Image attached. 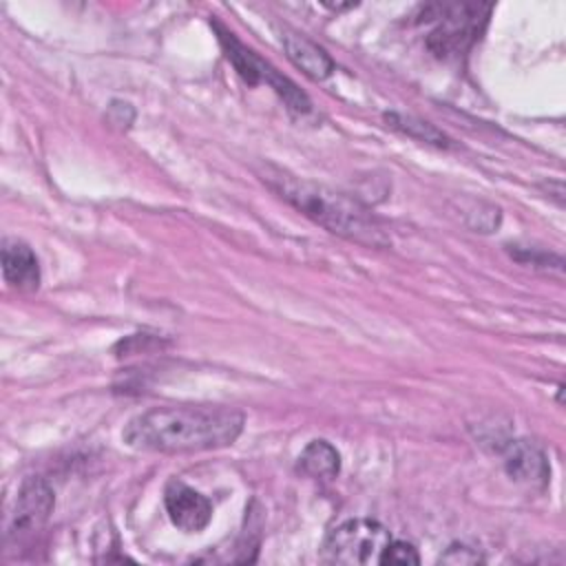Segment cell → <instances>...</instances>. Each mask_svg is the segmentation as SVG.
<instances>
[{
	"mask_svg": "<svg viewBox=\"0 0 566 566\" xmlns=\"http://www.w3.org/2000/svg\"><path fill=\"white\" fill-rule=\"evenodd\" d=\"M245 424L239 409L223 405L153 407L128 420L122 440L137 451L197 453L232 444Z\"/></svg>",
	"mask_w": 566,
	"mask_h": 566,
	"instance_id": "6da1fadb",
	"label": "cell"
},
{
	"mask_svg": "<svg viewBox=\"0 0 566 566\" xmlns=\"http://www.w3.org/2000/svg\"><path fill=\"white\" fill-rule=\"evenodd\" d=\"M261 179L294 210L332 234L369 248H387L391 243L385 226L360 201L338 190L301 179L270 164L261 170Z\"/></svg>",
	"mask_w": 566,
	"mask_h": 566,
	"instance_id": "7a4b0ae2",
	"label": "cell"
},
{
	"mask_svg": "<svg viewBox=\"0 0 566 566\" xmlns=\"http://www.w3.org/2000/svg\"><path fill=\"white\" fill-rule=\"evenodd\" d=\"M491 11L493 4L482 2H451L424 7V22H436V27L427 35L429 51L442 60H455L464 55L480 40Z\"/></svg>",
	"mask_w": 566,
	"mask_h": 566,
	"instance_id": "3957f363",
	"label": "cell"
},
{
	"mask_svg": "<svg viewBox=\"0 0 566 566\" xmlns=\"http://www.w3.org/2000/svg\"><path fill=\"white\" fill-rule=\"evenodd\" d=\"M391 533L374 520H347L332 528L323 542L321 559L329 564H380Z\"/></svg>",
	"mask_w": 566,
	"mask_h": 566,
	"instance_id": "277c9868",
	"label": "cell"
},
{
	"mask_svg": "<svg viewBox=\"0 0 566 566\" xmlns=\"http://www.w3.org/2000/svg\"><path fill=\"white\" fill-rule=\"evenodd\" d=\"M217 35H219V42L226 51V57L232 62V66L237 69V73L250 84V86H256L261 82H265L268 86H272L279 97L285 102V106L294 113H307L312 108V102L310 97L285 75H281L274 66H270L265 60H261L252 49H248L243 42H239L234 38L232 31H228L223 24L219 22H212Z\"/></svg>",
	"mask_w": 566,
	"mask_h": 566,
	"instance_id": "5b68a950",
	"label": "cell"
},
{
	"mask_svg": "<svg viewBox=\"0 0 566 566\" xmlns=\"http://www.w3.org/2000/svg\"><path fill=\"white\" fill-rule=\"evenodd\" d=\"M55 497L51 486L42 478H27L18 491L11 520L7 526V537H24L44 526L53 513Z\"/></svg>",
	"mask_w": 566,
	"mask_h": 566,
	"instance_id": "8992f818",
	"label": "cell"
},
{
	"mask_svg": "<svg viewBox=\"0 0 566 566\" xmlns=\"http://www.w3.org/2000/svg\"><path fill=\"white\" fill-rule=\"evenodd\" d=\"M164 506L170 522L186 533L203 531L212 517L210 500L179 480L168 482L164 491Z\"/></svg>",
	"mask_w": 566,
	"mask_h": 566,
	"instance_id": "52a82bcc",
	"label": "cell"
},
{
	"mask_svg": "<svg viewBox=\"0 0 566 566\" xmlns=\"http://www.w3.org/2000/svg\"><path fill=\"white\" fill-rule=\"evenodd\" d=\"M504 469L511 480L526 486L544 489L551 480V464L546 453L528 440H511L504 447Z\"/></svg>",
	"mask_w": 566,
	"mask_h": 566,
	"instance_id": "ba28073f",
	"label": "cell"
},
{
	"mask_svg": "<svg viewBox=\"0 0 566 566\" xmlns=\"http://www.w3.org/2000/svg\"><path fill=\"white\" fill-rule=\"evenodd\" d=\"M2 276L15 290H22V292L38 290L40 263L35 252L18 239H7L2 245Z\"/></svg>",
	"mask_w": 566,
	"mask_h": 566,
	"instance_id": "9c48e42d",
	"label": "cell"
},
{
	"mask_svg": "<svg viewBox=\"0 0 566 566\" xmlns=\"http://www.w3.org/2000/svg\"><path fill=\"white\" fill-rule=\"evenodd\" d=\"M281 42H283L287 57L292 60V64L298 66L312 80H325L332 75L334 60L316 42H312L305 35H298L294 31H283Z\"/></svg>",
	"mask_w": 566,
	"mask_h": 566,
	"instance_id": "30bf717a",
	"label": "cell"
},
{
	"mask_svg": "<svg viewBox=\"0 0 566 566\" xmlns=\"http://www.w3.org/2000/svg\"><path fill=\"white\" fill-rule=\"evenodd\" d=\"M298 471L305 473L307 478H318V480H332L340 471V455L334 444L327 440H312L298 455L296 462Z\"/></svg>",
	"mask_w": 566,
	"mask_h": 566,
	"instance_id": "8fae6325",
	"label": "cell"
},
{
	"mask_svg": "<svg viewBox=\"0 0 566 566\" xmlns=\"http://www.w3.org/2000/svg\"><path fill=\"white\" fill-rule=\"evenodd\" d=\"M385 122H387V126L400 130L402 135H407L411 139L424 142V144H431L438 148H449V144H451L449 137L429 122H422V119H416L409 115H400V113H387Z\"/></svg>",
	"mask_w": 566,
	"mask_h": 566,
	"instance_id": "7c38bea8",
	"label": "cell"
},
{
	"mask_svg": "<svg viewBox=\"0 0 566 566\" xmlns=\"http://www.w3.org/2000/svg\"><path fill=\"white\" fill-rule=\"evenodd\" d=\"M380 564H400V566H409V564H420V555L413 548V544L405 542V539H391L387 544V548L382 551Z\"/></svg>",
	"mask_w": 566,
	"mask_h": 566,
	"instance_id": "4fadbf2b",
	"label": "cell"
},
{
	"mask_svg": "<svg viewBox=\"0 0 566 566\" xmlns=\"http://www.w3.org/2000/svg\"><path fill=\"white\" fill-rule=\"evenodd\" d=\"M440 562H444V564H478V562H482V555L467 544H451L440 555Z\"/></svg>",
	"mask_w": 566,
	"mask_h": 566,
	"instance_id": "5bb4252c",
	"label": "cell"
}]
</instances>
